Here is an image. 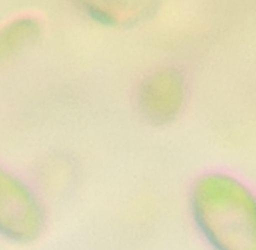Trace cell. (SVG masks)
I'll return each instance as SVG.
<instances>
[{"label": "cell", "mask_w": 256, "mask_h": 250, "mask_svg": "<svg viewBox=\"0 0 256 250\" xmlns=\"http://www.w3.org/2000/svg\"><path fill=\"white\" fill-rule=\"evenodd\" d=\"M44 224L42 208L30 188L0 168V234L28 242L38 236Z\"/></svg>", "instance_id": "2"}, {"label": "cell", "mask_w": 256, "mask_h": 250, "mask_svg": "<svg viewBox=\"0 0 256 250\" xmlns=\"http://www.w3.org/2000/svg\"><path fill=\"white\" fill-rule=\"evenodd\" d=\"M40 37V24L31 18L14 20L0 30V58L20 52Z\"/></svg>", "instance_id": "4"}, {"label": "cell", "mask_w": 256, "mask_h": 250, "mask_svg": "<svg viewBox=\"0 0 256 250\" xmlns=\"http://www.w3.org/2000/svg\"><path fill=\"white\" fill-rule=\"evenodd\" d=\"M88 14L104 24H118V22H135L150 10L146 6L139 3H84Z\"/></svg>", "instance_id": "5"}, {"label": "cell", "mask_w": 256, "mask_h": 250, "mask_svg": "<svg viewBox=\"0 0 256 250\" xmlns=\"http://www.w3.org/2000/svg\"><path fill=\"white\" fill-rule=\"evenodd\" d=\"M192 212L216 250H256V196L227 174H206L192 190Z\"/></svg>", "instance_id": "1"}, {"label": "cell", "mask_w": 256, "mask_h": 250, "mask_svg": "<svg viewBox=\"0 0 256 250\" xmlns=\"http://www.w3.org/2000/svg\"><path fill=\"white\" fill-rule=\"evenodd\" d=\"M184 79L174 68H161L142 79L138 90L140 113L156 123L178 114L184 101Z\"/></svg>", "instance_id": "3"}]
</instances>
